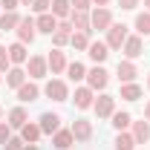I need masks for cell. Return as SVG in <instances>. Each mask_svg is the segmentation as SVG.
Here are the masks:
<instances>
[{
  "mask_svg": "<svg viewBox=\"0 0 150 150\" xmlns=\"http://www.w3.org/2000/svg\"><path fill=\"white\" fill-rule=\"evenodd\" d=\"M110 26H112V12L107 6H95L90 12V29L93 32H107Z\"/></svg>",
  "mask_w": 150,
  "mask_h": 150,
  "instance_id": "obj_1",
  "label": "cell"
},
{
  "mask_svg": "<svg viewBox=\"0 0 150 150\" xmlns=\"http://www.w3.org/2000/svg\"><path fill=\"white\" fill-rule=\"evenodd\" d=\"M43 95H46V98H52V101H69V87H67V81L52 78V81H46Z\"/></svg>",
  "mask_w": 150,
  "mask_h": 150,
  "instance_id": "obj_2",
  "label": "cell"
},
{
  "mask_svg": "<svg viewBox=\"0 0 150 150\" xmlns=\"http://www.w3.org/2000/svg\"><path fill=\"white\" fill-rule=\"evenodd\" d=\"M26 75L35 78V81L46 78V75H49V64H46V58H43V55H29V61H26Z\"/></svg>",
  "mask_w": 150,
  "mask_h": 150,
  "instance_id": "obj_3",
  "label": "cell"
},
{
  "mask_svg": "<svg viewBox=\"0 0 150 150\" xmlns=\"http://www.w3.org/2000/svg\"><path fill=\"white\" fill-rule=\"evenodd\" d=\"M127 35H130V32H127V26H124V23H112L110 29H107V40H104V43H107V49H121V46H124V40H127Z\"/></svg>",
  "mask_w": 150,
  "mask_h": 150,
  "instance_id": "obj_4",
  "label": "cell"
},
{
  "mask_svg": "<svg viewBox=\"0 0 150 150\" xmlns=\"http://www.w3.org/2000/svg\"><path fill=\"white\" fill-rule=\"evenodd\" d=\"M107 81H110V72H107L101 64H95L93 69H87V87H90L93 93H95V90H104Z\"/></svg>",
  "mask_w": 150,
  "mask_h": 150,
  "instance_id": "obj_5",
  "label": "cell"
},
{
  "mask_svg": "<svg viewBox=\"0 0 150 150\" xmlns=\"http://www.w3.org/2000/svg\"><path fill=\"white\" fill-rule=\"evenodd\" d=\"M15 32H18V40H20V43H32L35 35H38L35 18H29V15H26V18H20V23H18V29H15Z\"/></svg>",
  "mask_w": 150,
  "mask_h": 150,
  "instance_id": "obj_6",
  "label": "cell"
},
{
  "mask_svg": "<svg viewBox=\"0 0 150 150\" xmlns=\"http://www.w3.org/2000/svg\"><path fill=\"white\" fill-rule=\"evenodd\" d=\"M121 52H124V58H127V61H136V58H142V52H144L142 35H127L124 46H121Z\"/></svg>",
  "mask_w": 150,
  "mask_h": 150,
  "instance_id": "obj_7",
  "label": "cell"
},
{
  "mask_svg": "<svg viewBox=\"0 0 150 150\" xmlns=\"http://www.w3.org/2000/svg\"><path fill=\"white\" fill-rule=\"evenodd\" d=\"M93 110H95V115H98V118H110L112 112H115V98H112V95H98V98H95V104H93Z\"/></svg>",
  "mask_w": 150,
  "mask_h": 150,
  "instance_id": "obj_8",
  "label": "cell"
},
{
  "mask_svg": "<svg viewBox=\"0 0 150 150\" xmlns=\"http://www.w3.org/2000/svg\"><path fill=\"white\" fill-rule=\"evenodd\" d=\"M69 130H72L75 142H90V139H93V121H87V118H75Z\"/></svg>",
  "mask_w": 150,
  "mask_h": 150,
  "instance_id": "obj_9",
  "label": "cell"
},
{
  "mask_svg": "<svg viewBox=\"0 0 150 150\" xmlns=\"http://www.w3.org/2000/svg\"><path fill=\"white\" fill-rule=\"evenodd\" d=\"M72 101H75V107H78V110H90V107L95 104V93L90 90V87H75Z\"/></svg>",
  "mask_w": 150,
  "mask_h": 150,
  "instance_id": "obj_10",
  "label": "cell"
},
{
  "mask_svg": "<svg viewBox=\"0 0 150 150\" xmlns=\"http://www.w3.org/2000/svg\"><path fill=\"white\" fill-rule=\"evenodd\" d=\"M58 23H61V20H58L55 15H52V12H43V15H38V18H35L38 32H43V35H55Z\"/></svg>",
  "mask_w": 150,
  "mask_h": 150,
  "instance_id": "obj_11",
  "label": "cell"
},
{
  "mask_svg": "<svg viewBox=\"0 0 150 150\" xmlns=\"http://www.w3.org/2000/svg\"><path fill=\"white\" fill-rule=\"evenodd\" d=\"M15 93H18V101H23V104H32V101H38V95H40V87H38L35 81H26V84H20Z\"/></svg>",
  "mask_w": 150,
  "mask_h": 150,
  "instance_id": "obj_12",
  "label": "cell"
},
{
  "mask_svg": "<svg viewBox=\"0 0 150 150\" xmlns=\"http://www.w3.org/2000/svg\"><path fill=\"white\" fill-rule=\"evenodd\" d=\"M38 124H40V133L52 136V133L61 130V115H58V112H43V115L38 118Z\"/></svg>",
  "mask_w": 150,
  "mask_h": 150,
  "instance_id": "obj_13",
  "label": "cell"
},
{
  "mask_svg": "<svg viewBox=\"0 0 150 150\" xmlns=\"http://www.w3.org/2000/svg\"><path fill=\"white\" fill-rule=\"evenodd\" d=\"M69 38H72V23H69V20H61V23H58V29H55V35H52L55 49L67 46V43H69Z\"/></svg>",
  "mask_w": 150,
  "mask_h": 150,
  "instance_id": "obj_14",
  "label": "cell"
},
{
  "mask_svg": "<svg viewBox=\"0 0 150 150\" xmlns=\"http://www.w3.org/2000/svg\"><path fill=\"white\" fill-rule=\"evenodd\" d=\"M115 75H118V81L121 84H130V81H136V75H139V69H136V64L133 61H118V67H115Z\"/></svg>",
  "mask_w": 150,
  "mask_h": 150,
  "instance_id": "obj_15",
  "label": "cell"
},
{
  "mask_svg": "<svg viewBox=\"0 0 150 150\" xmlns=\"http://www.w3.org/2000/svg\"><path fill=\"white\" fill-rule=\"evenodd\" d=\"M46 64H49L52 75H61V72H67V55H64L61 49H49V55H46Z\"/></svg>",
  "mask_w": 150,
  "mask_h": 150,
  "instance_id": "obj_16",
  "label": "cell"
},
{
  "mask_svg": "<svg viewBox=\"0 0 150 150\" xmlns=\"http://www.w3.org/2000/svg\"><path fill=\"white\" fill-rule=\"evenodd\" d=\"M72 144H75V136H72L69 127H67V130L61 127L58 133H52V147H55V150H69Z\"/></svg>",
  "mask_w": 150,
  "mask_h": 150,
  "instance_id": "obj_17",
  "label": "cell"
},
{
  "mask_svg": "<svg viewBox=\"0 0 150 150\" xmlns=\"http://www.w3.org/2000/svg\"><path fill=\"white\" fill-rule=\"evenodd\" d=\"M130 127H133L130 133H133V139H136V144H147V142H150V121H147V118L133 121Z\"/></svg>",
  "mask_w": 150,
  "mask_h": 150,
  "instance_id": "obj_18",
  "label": "cell"
},
{
  "mask_svg": "<svg viewBox=\"0 0 150 150\" xmlns=\"http://www.w3.org/2000/svg\"><path fill=\"white\" fill-rule=\"evenodd\" d=\"M9 49V61H12V67H23L26 61H29V52H26V43H12V46H6Z\"/></svg>",
  "mask_w": 150,
  "mask_h": 150,
  "instance_id": "obj_19",
  "label": "cell"
},
{
  "mask_svg": "<svg viewBox=\"0 0 150 150\" xmlns=\"http://www.w3.org/2000/svg\"><path fill=\"white\" fill-rule=\"evenodd\" d=\"M69 23H72V32H90L93 35V29H90V12H75L72 9Z\"/></svg>",
  "mask_w": 150,
  "mask_h": 150,
  "instance_id": "obj_20",
  "label": "cell"
},
{
  "mask_svg": "<svg viewBox=\"0 0 150 150\" xmlns=\"http://www.w3.org/2000/svg\"><path fill=\"white\" fill-rule=\"evenodd\" d=\"M40 136H43V133H40V124H38V121H26V124L20 127V139H23L26 144H38Z\"/></svg>",
  "mask_w": 150,
  "mask_h": 150,
  "instance_id": "obj_21",
  "label": "cell"
},
{
  "mask_svg": "<svg viewBox=\"0 0 150 150\" xmlns=\"http://www.w3.org/2000/svg\"><path fill=\"white\" fill-rule=\"evenodd\" d=\"M87 55L93 58L95 64H104V61H107V55H110V49H107V43H104V40H90Z\"/></svg>",
  "mask_w": 150,
  "mask_h": 150,
  "instance_id": "obj_22",
  "label": "cell"
},
{
  "mask_svg": "<svg viewBox=\"0 0 150 150\" xmlns=\"http://www.w3.org/2000/svg\"><path fill=\"white\" fill-rule=\"evenodd\" d=\"M26 121H29V112L23 110V107H12V110H9V121H6V124H9L12 130H20Z\"/></svg>",
  "mask_w": 150,
  "mask_h": 150,
  "instance_id": "obj_23",
  "label": "cell"
},
{
  "mask_svg": "<svg viewBox=\"0 0 150 150\" xmlns=\"http://www.w3.org/2000/svg\"><path fill=\"white\" fill-rule=\"evenodd\" d=\"M112 147H115V150H136V139H133V133H127V130L115 133Z\"/></svg>",
  "mask_w": 150,
  "mask_h": 150,
  "instance_id": "obj_24",
  "label": "cell"
},
{
  "mask_svg": "<svg viewBox=\"0 0 150 150\" xmlns=\"http://www.w3.org/2000/svg\"><path fill=\"white\" fill-rule=\"evenodd\" d=\"M49 12H52L58 20H69V15H72V3H69V0H52V9H49Z\"/></svg>",
  "mask_w": 150,
  "mask_h": 150,
  "instance_id": "obj_25",
  "label": "cell"
},
{
  "mask_svg": "<svg viewBox=\"0 0 150 150\" xmlns=\"http://www.w3.org/2000/svg\"><path fill=\"white\" fill-rule=\"evenodd\" d=\"M6 84H9L12 90H18L20 84H26V69H23V67H12V69L6 72Z\"/></svg>",
  "mask_w": 150,
  "mask_h": 150,
  "instance_id": "obj_26",
  "label": "cell"
},
{
  "mask_svg": "<svg viewBox=\"0 0 150 150\" xmlns=\"http://www.w3.org/2000/svg\"><path fill=\"white\" fill-rule=\"evenodd\" d=\"M67 78H69L72 84L84 81V78H87V67H84L81 61H72V64H67Z\"/></svg>",
  "mask_w": 150,
  "mask_h": 150,
  "instance_id": "obj_27",
  "label": "cell"
},
{
  "mask_svg": "<svg viewBox=\"0 0 150 150\" xmlns=\"http://www.w3.org/2000/svg\"><path fill=\"white\" fill-rule=\"evenodd\" d=\"M110 118H112L110 124L115 127V133H121V130H130V124H133V115H130V112H112Z\"/></svg>",
  "mask_w": 150,
  "mask_h": 150,
  "instance_id": "obj_28",
  "label": "cell"
},
{
  "mask_svg": "<svg viewBox=\"0 0 150 150\" xmlns=\"http://www.w3.org/2000/svg\"><path fill=\"white\" fill-rule=\"evenodd\" d=\"M18 23H20V15L18 12H0V32L6 29H18Z\"/></svg>",
  "mask_w": 150,
  "mask_h": 150,
  "instance_id": "obj_29",
  "label": "cell"
},
{
  "mask_svg": "<svg viewBox=\"0 0 150 150\" xmlns=\"http://www.w3.org/2000/svg\"><path fill=\"white\" fill-rule=\"evenodd\" d=\"M121 98H124V101H139V98H142V87H139L136 81L121 84Z\"/></svg>",
  "mask_w": 150,
  "mask_h": 150,
  "instance_id": "obj_30",
  "label": "cell"
},
{
  "mask_svg": "<svg viewBox=\"0 0 150 150\" xmlns=\"http://www.w3.org/2000/svg\"><path fill=\"white\" fill-rule=\"evenodd\" d=\"M133 26H136V35H142V38L150 35V12H139Z\"/></svg>",
  "mask_w": 150,
  "mask_h": 150,
  "instance_id": "obj_31",
  "label": "cell"
},
{
  "mask_svg": "<svg viewBox=\"0 0 150 150\" xmlns=\"http://www.w3.org/2000/svg\"><path fill=\"white\" fill-rule=\"evenodd\" d=\"M69 43H72L75 49L87 52V49H90V32H72V38H69Z\"/></svg>",
  "mask_w": 150,
  "mask_h": 150,
  "instance_id": "obj_32",
  "label": "cell"
},
{
  "mask_svg": "<svg viewBox=\"0 0 150 150\" xmlns=\"http://www.w3.org/2000/svg\"><path fill=\"white\" fill-rule=\"evenodd\" d=\"M12 69V61H9V49L0 46V72H9Z\"/></svg>",
  "mask_w": 150,
  "mask_h": 150,
  "instance_id": "obj_33",
  "label": "cell"
},
{
  "mask_svg": "<svg viewBox=\"0 0 150 150\" xmlns=\"http://www.w3.org/2000/svg\"><path fill=\"white\" fill-rule=\"evenodd\" d=\"M29 9H32V12H38V15H43V12H49V9H52V0H35Z\"/></svg>",
  "mask_w": 150,
  "mask_h": 150,
  "instance_id": "obj_34",
  "label": "cell"
},
{
  "mask_svg": "<svg viewBox=\"0 0 150 150\" xmlns=\"http://www.w3.org/2000/svg\"><path fill=\"white\" fill-rule=\"evenodd\" d=\"M23 144H26V142H23L20 136H12V139L3 144V150H23Z\"/></svg>",
  "mask_w": 150,
  "mask_h": 150,
  "instance_id": "obj_35",
  "label": "cell"
},
{
  "mask_svg": "<svg viewBox=\"0 0 150 150\" xmlns=\"http://www.w3.org/2000/svg\"><path fill=\"white\" fill-rule=\"evenodd\" d=\"M69 3H72L75 12H90L93 9V0H69Z\"/></svg>",
  "mask_w": 150,
  "mask_h": 150,
  "instance_id": "obj_36",
  "label": "cell"
},
{
  "mask_svg": "<svg viewBox=\"0 0 150 150\" xmlns=\"http://www.w3.org/2000/svg\"><path fill=\"white\" fill-rule=\"evenodd\" d=\"M9 139H12V127H9L6 121H0V144H6Z\"/></svg>",
  "mask_w": 150,
  "mask_h": 150,
  "instance_id": "obj_37",
  "label": "cell"
},
{
  "mask_svg": "<svg viewBox=\"0 0 150 150\" xmlns=\"http://www.w3.org/2000/svg\"><path fill=\"white\" fill-rule=\"evenodd\" d=\"M0 6H3L6 12H15V9L20 6V0H0Z\"/></svg>",
  "mask_w": 150,
  "mask_h": 150,
  "instance_id": "obj_38",
  "label": "cell"
},
{
  "mask_svg": "<svg viewBox=\"0 0 150 150\" xmlns=\"http://www.w3.org/2000/svg\"><path fill=\"white\" fill-rule=\"evenodd\" d=\"M118 6H121V9H127V12H133V9L139 6V0H118Z\"/></svg>",
  "mask_w": 150,
  "mask_h": 150,
  "instance_id": "obj_39",
  "label": "cell"
},
{
  "mask_svg": "<svg viewBox=\"0 0 150 150\" xmlns=\"http://www.w3.org/2000/svg\"><path fill=\"white\" fill-rule=\"evenodd\" d=\"M144 118H147V121H150V101H147V104H144Z\"/></svg>",
  "mask_w": 150,
  "mask_h": 150,
  "instance_id": "obj_40",
  "label": "cell"
},
{
  "mask_svg": "<svg viewBox=\"0 0 150 150\" xmlns=\"http://www.w3.org/2000/svg\"><path fill=\"white\" fill-rule=\"evenodd\" d=\"M110 0H93V6H107Z\"/></svg>",
  "mask_w": 150,
  "mask_h": 150,
  "instance_id": "obj_41",
  "label": "cell"
},
{
  "mask_svg": "<svg viewBox=\"0 0 150 150\" xmlns=\"http://www.w3.org/2000/svg\"><path fill=\"white\" fill-rule=\"evenodd\" d=\"M23 150H38V144H23Z\"/></svg>",
  "mask_w": 150,
  "mask_h": 150,
  "instance_id": "obj_42",
  "label": "cell"
},
{
  "mask_svg": "<svg viewBox=\"0 0 150 150\" xmlns=\"http://www.w3.org/2000/svg\"><path fill=\"white\" fill-rule=\"evenodd\" d=\"M32 3H35V0H20V6H32Z\"/></svg>",
  "mask_w": 150,
  "mask_h": 150,
  "instance_id": "obj_43",
  "label": "cell"
},
{
  "mask_svg": "<svg viewBox=\"0 0 150 150\" xmlns=\"http://www.w3.org/2000/svg\"><path fill=\"white\" fill-rule=\"evenodd\" d=\"M144 6H147V12H150V0H144Z\"/></svg>",
  "mask_w": 150,
  "mask_h": 150,
  "instance_id": "obj_44",
  "label": "cell"
},
{
  "mask_svg": "<svg viewBox=\"0 0 150 150\" xmlns=\"http://www.w3.org/2000/svg\"><path fill=\"white\" fill-rule=\"evenodd\" d=\"M147 90H150V72H147Z\"/></svg>",
  "mask_w": 150,
  "mask_h": 150,
  "instance_id": "obj_45",
  "label": "cell"
},
{
  "mask_svg": "<svg viewBox=\"0 0 150 150\" xmlns=\"http://www.w3.org/2000/svg\"><path fill=\"white\" fill-rule=\"evenodd\" d=\"M0 118H3V107H0Z\"/></svg>",
  "mask_w": 150,
  "mask_h": 150,
  "instance_id": "obj_46",
  "label": "cell"
}]
</instances>
